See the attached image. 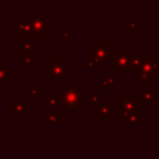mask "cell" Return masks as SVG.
Instances as JSON below:
<instances>
[{
	"mask_svg": "<svg viewBox=\"0 0 159 159\" xmlns=\"http://www.w3.org/2000/svg\"><path fill=\"white\" fill-rule=\"evenodd\" d=\"M61 101L62 107L66 109L67 113H72L75 108H82L84 106L83 102V94L76 86H68V84H61Z\"/></svg>",
	"mask_w": 159,
	"mask_h": 159,
	"instance_id": "cell-3",
	"label": "cell"
},
{
	"mask_svg": "<svg viewBox=\"0 0 159 159\" xmlns=\"http://www.w3.org/2000/svg\"><path fill=\"white\" fill-rule=\"evenodd\" d=\"M32 25L35 40H41L45 35L50 32V19L43 14V11L32 12Z\"/></svg>",
	"mask_w": 159,
	"mask_h": 159,
	"instance_id": "cell-7",
	"label": "cell"
},
{
	"mask_svg": "<svg viewBox=\"0 0 159 159\" xmlns=\"http://www.w3.org/2000/svg\"><path fill=\"white\" fill-rule=\"evenodd\" d=\"M0 84H10V68L0 67Z\"/></svg>",
	"mask_w": 159,
	"mask_h": 159,
	"instance_id": "cell-17",
	"label": "cell"
},
{
	"mask_svg": "<svg viewBox=\"0 0 159 159\" xmlns=\"http://www.w3.org/2000/svg\"><path fill=\"white\" fill-rule=\"evenodd\" d=\"M26 108H27V102L24 101L21 98V96H19V94L15 96V99L9 103V111H10V113L15 114V117L19 118V119H26L27 118Z\"/></svg>",
	"mask_w": 159,
	"mask_h": 159,
	"instance_id": "cell-8",
	"label": "cell"
},
{
	"mask_svg": "<svg viewBox=\"0 0 159 159\" xmlns=\"http://www.w3.org/2000/svg\"><path fill=\"white\" fill-rule=\"evenodd\" d=\"M139 27H140V22H138L134 16H129L128 17V32L134 34L135 30L139 29Z\"/></svg>",
	"mask_w": 159,
	"mask_h": 159,
	"instance_id": "cell-18",
	"label": "cell"
},
{
	"mask_svg": "<svg viewBox=\"0 0 159 159\" xmlns=\"http://www.w3.org/2000/svg\"><path fill=\"white\" fill-rule=\"evenodd\" d=\"M20 46H21V51H20L21 57H29L34 55V45L30 40L20 39Z\"/></svg>",
	"mask_w": 159,
	"mask_h": 159,
	"instance_id": "cell-14",
	"label": "cell"
},
{
	"mask_svg": "<svg viewBox=\"0 0 159 159\" xmlns=\"http://www.w3.org/2000/svg\"><path fill=\"white\" fill-rule=\"evenodd\" d=\"M139 118H140L139 113H133V114L128 116L127 118H124L122 120V123L123 124H137V123H139Z\"/></svg>",
	"mask_w": 159,
	"mask_h": 159,
	"instance_id": "cell-20",
	"label": "cell"
},
{
	"mask_svg": "<svg viewBox=\"0 0 159 159\" xmlns=\"http://www.w3.org/2000/svg\"><path fill=\"white\" fill-rule=\"evenodd\" d=\"M116 83H117V76L109 73V75L104 76V77L101 80L99 87H101V89H103V91H111Z\"/></svg>",
	"mask_w": 159,
	"mask_h": 159,
	"instance_id": "cell-15",
	"label": "cell"
},
{
	"mask_svg": "<svg viewBox=\"0 0 159 159\" xmlns=\"http://www.w3.org/2000/svg\"><path fill=\"white\" fill-rule=\"evenodd\" d=\"M67 57L66 56H50L43 62V73H46L56 84L61 86V81L67 77Z\"/></svg>",
	"mask_w": 159,
	"mask_h": 159,
	"instance_id": "cell-2",
	"label": "cell"
},
{
	"mask_svg": "<svg viewBox=\"0 0 159 159\" xmlns=\"http://www.w3.org/2000/svg\"><path fill=\"white\" fill-rule=\"evenodd\" d=\"M26 92L30 97H37L39 96V84H36V83L26 84Z\"/></svg>",
	"mask_w": 159,
	"mask_h": 159,
	"instance_id": "cell-19",
	"label": "cell"
},
{
	"mask_svg": "<svg viewBox=\"0 0 159 159\" xmlns=\"http://www.w3.org/2000/svg\"><path fill=\"white\" fill-rule=\"evenodd\" d=\"M67 73L70 75V73H72V68L71 67H68V70H67Z\"/></svg>",
	"mask_w": 159,
	"mask_h": 159,
	"instance_id": "cell-25",
	"label": "cell"
},
{
	"mask_svg": "<svg viewBox=\"0 0 159 159\" xmlns=\"http://www.w3.org/2000/svg\"><path fill=\"white\" fill-rule=\"evenodd\" d=\"M157 91H159V78L157 80Z\"/></svg>",
	"mask_w": 159,
	"mask_h": 159,
	"instance_id": "cell-24",
	"label": "cell"
},
{
	"mask_svg": "<svg viewBox=\"0 0 159 159\" xmlns=\"http://www.w3.org/2000/svg\"><path fill=\"white\" fill-rule=\"evenodd\" d=\"M101 91L99 89H91L88 92V106L91 108H97L101 103Z\"/></svg>",
	"mask_w": 159,
	"mask_h": 159,
	"instance_id": "cell-16",
	"label": "cell"
},
{
	"mask_svg": "<svg viewBox=\"0 0 159 159\" xmlns=\"http://www.w3.org/2000/svg\"><path fill=\"white\" fill-rule=\"evenodd\" d=\"M140 98L139 96H118L117 97V118L124 119L133 113H139Z\"/></svg>",
	"mask_w": 159,
	"mask_h": 159,
	"instance_id": "cell-6",
	"label": "cell"
},
{
	"mask_svg": "<svg viewBox=\"0 0 159 159\" xmlns=\"http://www.w3.org/2000/svg\"><path fill=\"white\" fill-rule=\"evenodd\" d=\"M0 67H5V65H4V62H1V61H0Z\"/></svg>",
	"mask_w": 159,
	"mask_h": 159,
	"instance_id": "cell-26",
	"label": "cell"
},
{
	"mask_svg": "<svg viewBox=\"0 0 159 159\" xmlns=\"http://www.w3.org/2000/svg\"><path fill=\"white\" fill-rule=\"evenodd\" d=\"M159 78V61L155 56H144L139 73V83L144 87H150L152 80Z\"/></svg>",
	"mask_w": 159,
	"mask_h": 159,
	"instance_id": "cell-5",
	"label": "cell"
},
{
	"mask_svg": "<svg viewBox=\"0 0 159 159\" xmlns=\"http://www.w3.org/2000/svg\"><path fill=\"white\" fill-rule=\"evenodd\" d=\"M5 42V30L0 27V45H4Z\"/></svg>",
	"mask_w": 159,
	"mask_h": 159,
	"instance_id": "cell-23",
	"label": "cell"
},
{
	"mask_svg": "<svg viewBox=\"0 0 159 159\" xmlns=\"http://www.w3.org/2000/svg\"><path fill=\"white\" fill-rule=\"evenodd\" d=\"M138 50H130V51H112L109 62H111V68H112V75L118 76L120 73H127L128 68L130 66V61L133 56L137 53Z\"/></svg>",
	"mask_w": 159,
	"mask_h": 159,
	"instance_id": "cell-4",
	"label": "cell"
},
{
	"mask_svg": "<svg viewBox=\"0 0 159 159\" xmlns=\"http://www.w3.org/2000/svg\"><path fill=\"white\" fill-rule=\"evenodd\" d=\"M139 98H140V102H144L145 106L148 108L152 107L153 103L157 102L158 99V91L157 89H153L152 87H145L144 89H140L139 92Z\"/></svg>",
	"mask_w": 159,
	"mask_h": 159,
	"instance_id": "cell-10",
	"label": "cell"
},
{
	"mask_svg": "<svg viewBox=\"0 0 159 159\" xmlns=\"http://www.w3.org/2000/svg\"><path fill=\"white\" fill-rule=\"evenodd\" d=\"M89 50V58L83 62V67H93V68H106L107 62H109L112 55V46L107 43L103 39H97L94 43L88 46Z\"/></svg>",
	"mask_w": 159,
	"mask_h": 159,
	"instance_id": "cell-1",
	"label": "cell"
},
{
	"mask_svg": "<svg viewBox=\"0 0 159 159\" xmlns=\"http://www.w3.org/2000/svg\"><path fill=\"white\" fill-rule=\"evenodd\" d=\"M72 32L73 30L71 27H62L60 30V36L62 40H66V39H71L72 37Z\"/></svg>",
	"mask_w": 159,
	"mask_h": 159,
	"instance_id": "cell-22",
	"label": "cell"
},
{
	"mask_svg": "<svg viewBox=\"0 0 159 159\" xmlns=\"http://www.w3.org/2000/svg\"><path fill=\"white\" fill-rule=\"evenodd\" d=\"M113 113V104L111 101L101 102L97 108H94V117L97 119H108L112 117Z\"/></svg>",
	"mask_w": 159,
	"mask_h": 159,
	"instance_id": "cell-9",
	"label": "cell"
},
{
	"mask_svg": "<svg viewBox=\"0 0 159 159\" xmlns=\"http://www.w3.org/2000/svg\"><path fill=\"white\" fill-rule=\"evenodd\" d=\"M143 57L144 56H142L140 55V51L138 50L137 53L133 56V58L130 61V66H129L127 73H140L142 65H143Z\"/></svg>",
	"mask_w": 159,
	"mask_h": 159,
	"instance_id": "cell-12",
	"label": "cell"
},
{
	"mask_svg": "<svg viewBox=\"0 0 159 159\" xmlns=\"http://www.w3.org/2000/svg\"><path fill=\"white\" fill-rule=\"evenodd\" d=\"M43 107L47 108L48 111H55V109L62 107L61 96H57V94L55 93V91L51 89V91L48 92V94L43 97Z\"/></svg>",
	"mask_w": 159,
	"mask_h": 159,
	"instance_id": "cell-11",
	"label": "cell"
},
{
	"mask_svg": "<svg viewBox=\"0 0 159 159\" xmlns=\"http://www.w3.org/2000/svg\"><path fill=\"white\" fill-rule=\"evenodd\" d=\"M20 66L22 68H31L34 66V58L32 56H29V57H22L21 62H20Z\"/></svg>",
	"mask_w": 159,
	"mask_h": 159,
	"instance_id": "cell-21",
	"label": "cell"
},
{
	"mask_svg": "<svg viewBox=\"0 0 159 159\" xmlns=\"http://www.w3.org/2000/svg\"><path fill=\"white\" fill-rule=\"evenodd\" d=\"M61 113L56 111H47L43 113V124H60Z\"/></svg>",
	"mask_w": 159,
	"mask_h": 159,
	"instance_id": "cell-13",
	"label": "cell"
}]
</instances>
